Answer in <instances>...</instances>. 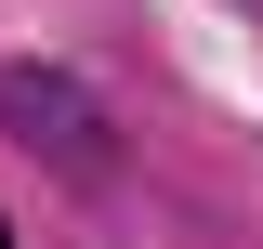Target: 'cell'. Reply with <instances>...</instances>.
<instances>
[{
	"label": "cell",
	"instance_id": "1",
	"mask_svg": "<svg viewBox=\"0 0 263 249\" xmlns=\"http://www.w3.org/2000/svg\"><path fill=\"white\" fill-rule=\"evenodd\" d=\"M0 249H13V236H0Z\"/></svg>",
	"mask_w": 263,
	"mask_h": 249
}]
</instances>
